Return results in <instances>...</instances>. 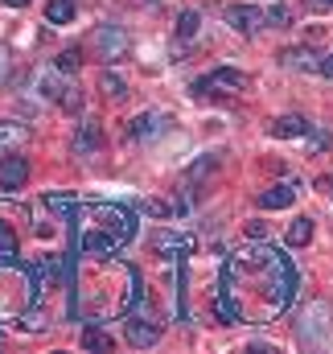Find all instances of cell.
<instances>
[{
  "label": "cell",
  "instance_id": "cell-25",
  "mask_svg": "<svg viewBox=\"0 0 333 354\" xmlns=\"http://www.w3.org/2000/svg\"><path fill=\"white\" fill-rule=\"evenodd\" d=\"M46 206H50V210H75V198H66V194H50Z\"/></svg>",
  "mask_w": 333,
  "mask_h": 354
},
{
  "label": "cell",
  "instance_id": "cell-17",
  "mask_svg": "<svg viewBox=\"0 0 333 354\" xmlns=\"http://www.w3.org/2000/svg\"><path fill=\"white\" fill-rule=\"evenodd\" d=\"M153 248H157V252H189V239H181V235H157V239H153Z\"/></svg>",
  "mask_w": 333,
  "mask_h": 354
},
{
  "label": "cell",
  "instance_id": "cell-18",
  "mask_svg": "<svg viewBox=\"0 0 333 354\" xmlns=\"http://www.w3.org/2000/svg\"><path fill=\"white\" fill-rule=\"evenodd\" d=\"M263 17H267V25H272V29H288V21H292V8H288V4H272Z\"/></svg>",
  "mask_w": 333,
  "mask_h": 354
},
{
  "label": "cell",
  "instance_id": "cell-13",
  "mask_svg": "<svg viewBox=\"0 0 333 354\" xmlns=\"http://www.w3.org/2000/svg\"><path fill=\"white\" fill-rule=\"evenodd\" d=\"M161 338V330L157 326H140V322H128V342L132 346H153Z\"/></svg>",
  "mask_w": 333,
  "mask_h": 354
},
{
  "label": "cell",
  "instance_id": "cell-14",
  "mask_svg": "<svg viewBox=\"0 0 333 354\" xmlns=\"http://www.w3.org/2000/svg\"><path fill=\"white\" fill-rule=\"evenodd\" d=\"M309 239H313V218H296V223L288 227V243H292V248H305Z\"/></svg>",
  "mask_w": 333,
  "mask_h": 354
},
{
  "label": "cell",
  "instance_id": "cell-7",
  "mask_svg": "<svg viewBox=\"0 0 333 354\" xmlns=\"http://www.w3.org/2000/svg\"><path fill=\"white\" fill-rule=\"evenodd\" d=\"M165 115H161V111H144V115H136V120H132V128H128V132H132V136H136V140H149V136H161V132H165Z\"/></svg>",
  "mask_w": 333,
  "mask_h": 354
},
{
  "label": "cell",
  "instance_id": "cell-23",
  "mask_svg": "<svg viewBox=\"0 0 333 354\" xmlns=\"http://www.w3.org/2000/svg\"><path fill=\"white\" fill-rule=\"evenodd\" d=\"M41 95L62 103V95H66V83H62V79H46V83H41Z\"/></svg>",
  "mask_w": 333,
  "mask_h": 354
},
{
  "label": "cell",
  "instance_id": "cell-28",
  "mask_svg": "<svg viewBox=\"0 0 333 354\" xmlns=\"http://www.w3.org/2000/svg\"><path fill=\"white\" fill-rule=\"evenodd\" d=\"M321 75H325V79H333V54H325V58H321Z\"/></svg>",
  "mask_w": 333,
  "mask_h": 354
},
{
  "label": "cell",
  "instance_id": "cell-1",
  "mask_svg": "<svg viewBox=\"0 0 333 354\" xmlns=\"http://www.w3.org/2000/svg\"><path fill=\"white\" fill-rule=\"evenodd\" d=\"M247 87V75L243 71H235V66H218V71H210V75H202L193 91L198 95H235V91Z\"/></svg>",
  "mask_w": 333,
  "mask_h": 354
},
{
  "label": "cell",
  "instance_id": "cell-3",
  "mask_svg": "<svg viewBox=\"0 0 333 354\" xmlns=\"http://www.w3.org/2000/svg\"><path fill=\"white\" fill-rule=\"evenodd\" d=\"M227 25H231L235 33H255V29L267 25V17H263L259 8H251V4H235V8H227Z\"/></svg>",
  "mask_w": 333,
  "mask_h": 354
},
{
  "label": "cell",
  "instance_id": "cell-20",
  "mask_svg": "<svg viewBox=\"0 0 333 354\" xmlns=\"http://www.w3.org/2000/svg\"><path fill=\"white\" fill-rule=\"evenodd\" d=\"M325 145H330V128H325V124H313V128H309V145H305V149H309V153H321Z\"/></svg>",
  "mask_w": 333,
  "mask_h": 354
},
{
  "label": "cell",
  "instance_id": "cell-24",
  "mask_svg": "<svg viewBox=\"0 0 333 354\" xmlns=\"http://www.w3.org/2000/svg\"><path fill=\"white\" fill-rule=\"evenodd\" d=\"M140 210H144V214H157V218H173V206H165V202H153V198H149Z\"/></svg>",
  "mask_w": 333,
  "mask_h": 354
},
{
  "label": "cell",
  "instance_id": "cell-12",
  "mask_svg": "<svg viewBox=\"0 0 333 354\" xmlns=\"http://www.w3.org/2000/svg\"><path fill=\"white\" fill-rule=\"evenodd\" d=\"M75 8H79L75 0H50L46 4V21L50 25H70L75 21Z\"/></svg>",
  "mask_w": 333,
  "mask_h": 354
},
{
  "label": "cell",
  "instance_id": "cell-31",
  "mask_svg": "<svg viewBox=\"0 0 333 354\" xmlns=\"http://www.w3.org/2000/svg\"><path fill=\"white\" fill-rule=\"evenodd\" d=\"M4 4H12V8H25V4H29V0H4Z\"/></svg>",
  "mask_w": 333,
  "mask_h": 354
},
{
  "label": "cell",
  "instance_id": "cell-10",
  "mask_svg": "<svg viewBox=\"0 0 333 354\" xmlns=\"http://www.w3.org/2000/svg\"><path fill=\"white\" fill-rule=\"evenodd\" d=\"M280 58H284L288 71H321V58L313 50H284Z\"/></svg>",
  "mask_w": 333,
  "mask_h": 354
},
{
  "label": "cell",
  "instance_id": "cell-21",
  "mask_svg": "<svg viewBox=\"0 0 333 354\" xmlns=\"http://www.w3.org/2000/svg\"><path fill=\"white\" fill-rule=\"evenodd\" d=\"M198 21H202V17H198L193 8H185V12L177 17V33H181V37H193V33H198Z\"/></svg>",
  "mask_w": 333,
  "mask_h": 354
},
{
  "label": "cell",
  "instance_id": "cell-4",
  "mask_svg": "<svg viewBox=\"0 0 333 354\" xmlns=\"http://www.w3.org/2000/svg\"><path fill=\"white\" fill-rule=\"evenodd\" d=\"M99 145H103V128H99V120H83V124L75 128V157H95Z\"/></svg>",
  "mask_w": 333,
  "mask_h": 354
},
{
  "label": "cell",
  "instance_id": "cell-8",
  "mask_svg": "<svg viewBox=\"0 0 333 354\" xmlns=\"http://www.w3.org/2000/svg\"><path fill=\"white\" fill-rule=\"evenodd\" d=\"M309 120L305 115H280V120H272V136H280V140H292V136H309Z\"/></svg>",
  "mask_w": 333,
  "mask_h": 354
},
{
  "label": "cell",
  "instance_id": "cell-6",
  "mask_svg": "<svg viewBox=\"0 0 333 354\" xmlns=\"http://www.w3.org/2000/svg\"><path fill=\"white\" fill-rule=\"evenodd\" d=\"M292 202H296V185H292V181L272 185V189L259 194V206H263V210H284V206H292Z\"/></svg>",
  "mask_w": 333,
  "mask_h": 354
},
{
  "label": "cell",
  "instance_id": "cell-26",
  "mask_svg": "<svg viewBox=\"0 0 333 354\" xmlns=\"http://www.w3.org/2000/svg\"><path fill=\"white\" fill-rule=\"evenodd\" d=\"M79 103H83L79 87H66V95H62V107H66V111H79Z\"/></svg>",
  "mask_w": 333,
  "mask_h": 354
},
{
  "label": "cell",
  "instance_id": "cell-19",
  "mask_svg": "<svg viewBox=\"0 0 333 354\" xmlns=\"http://www.w3.org/2000/svg\"><path fill=\"white\" fill-rule=\"evenodd\" d=\"M325 313H330L325 305H313V322H309V330L301 326V334H305V338H321V334H325Z\"/></svg>",
  "mask_w": 333,
  "mask_h": 354
},
{
  "label": "cell",
  "instance_id": "cell-15",
  "mask_svg": "<svg viewBox=\"0 0 333 354\" xmlns=\"http://www.w3.org/2000/svg\"><path fill=\"white\" fill-rule=\"evenodd\" d=\"M83 346L86 351H111V334H103L99 326H86L83 330Z\"/></svg>",
  "mask_w": 333,
  "mask_h": 354
},
{
  "label": "cell",
  "instance_id": "cell-11",
  "mask_svg": "<svg viewBox=\"0 0 333 354\" xmlns=\"http://www.w3.org/2000/svg\"><path fill=\"white\" fill-rule=\"evenodd\" d=\"M25 136H29V128H25V124H17V120H4V124H0V157H4L8 149H17Z\"/></svg>",
  "mask_w": 333,
  "mask_h": 354
},
{
  "label": "cell",
  "instance_id": "cell-2",
  "mask_svg": "<svg viewBox=\"0 0 333 354\" xmlns=\"http://www.w3.org/2000/svg\"><path fill=\"white\" fill-rule=\"evenodd\" d=\"M95 50H99V58H103L107 66H115V62H124V58H128L132 37H128L120 25H103V29L95 33Z\"/></svg>",
  "mask_w": 333,
  "mask_h": 354
},
{
  "label": "cell",
  "instance_id": "cell-5",
  "mask_svg": "<svg viewBox=\"0 0 333 354\" xmlns=\"http://www.w3.org/2000/svg\"><path fill=\"white\" fill-rule=\"evenodd\" d=\"M25 181H29V161H25V157L0 161V185H4V189H21Z\"/></svg>",
  "mask_w": 333,
  "mask_h": 354
},
{
  "label": "cell",
  "instance_id": "cell-29",
  "mask_svg": "<svg viewBox=\"0 0 333 354\" xmlns=\"http://www.w3.org/2000/svg\"><path fill=\"white\" fill-rule=\"evenodd\" d=\"M4 75H8V54L0 50V79H4Z\"/></svg>",
  "mask_w": 333,
  "mask_h": 354
},
{
  "label": "cell",
  "instance_id": "cell-9",
  "mask_svg": "<svg viewBox=\"0 0 333 354\" xmlns=\"http://www.w3.org/2000/svg\"><path fill=\"white\" fill-rule=\"evenodd\" d=\"M124 239H128L124 231H91V235H83V248L86 252H115Z\"/></svg>",
  "mask_w": 333,
  "mask_h": 354
},
{
  "label": "cell",
  "instance_id": "cell-30",
  "mask_svg": "<svg viewBox=\"0 0 333 354\" xmlns=\"http://www.w3.org/2000/svg\"><path fill=\"white\" fill-rule=\"evenodd\" d=\"M313 8H333V0H309Z\"/></svg>",
  "mask_w": 333,
  "mask_h": 354
},
{
  "label": "cell",
  "instance_id": "cell-22",
  "mask_svg": "<svg viewBox=\"0 0 333 354\" xmlns=\"http://www.w3.org/2000/svg\"><path fill=\"white\" fill-rule=\"evenodd\" d=\"M79 66H83V54H79V50H62V54H58V71H62V75H75Z\"/></svg>",
  "mask_w": 333,
  "mask_h": 354
},
{
  "label": "cell",
  "instance_id": "cell-27",
  "mask_svg": "<svg viewBox=\"0 0 333 354\" xmlns=\"http://www.w3.org/2000/svg\"><path fill=\"white\" fill-rule=\"evenodd\" d=\"M247 235H251V239H263V235H267V223H263V218H251V223H247Z\"/></svg>",
  "mask_w": 333,
  "mask_h": 354
},
{
  "label": "cell",
  "instance_id": "cell-16",
  "mask_svg": "<svg viewBox=\"0 0 333 354\" xmlns=\"http://www.w3.org/2000/svg\"><path fill=\"white\" fill-rule=\"evenodd\" d=\"M99 91H103V95H111V99H124V95H128V83H124L120 75L103 71V79H99Z\"/></svg>",
  "mask_w": 333,
  "mask_h": 354
}]
</instances>
